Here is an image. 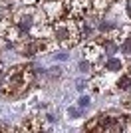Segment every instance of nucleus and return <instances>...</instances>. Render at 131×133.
<instances>
[{"mask_svg":"<svg viewBox=\"0 0 131 133\" xmlns=\"http://www.w3.org/2000/svg\"><path fill=\"white\" fill-rule=\"evenodd\" d=\"M52 36L58 42V46H62V48H74L83 38L80 22L70 16H64L52 24Z\"/></svg>","mask_w":131,"mask_h":133,"instance_id":"obj_1","label":"nucleus"},{"mask_svg":"<svg viewBox=\"0 0 131 133\" xmlns=\"http://www.w3.org/2000/svg\"><path fill=\"white\" fill-rule=\"evenodd\" d=\"M103 68L107 70V72H119V70H123V62L119 60V58H107V60L103 62Z\"/></svg>","mask_w":131,"mask_h":133,"instance_id":"obj_2","label":"nucleus"},{"mask_svg":"<svg viewBox=\"0 0 131 133\" xmlns=\"http://www.w3.org/2000/svg\"><path fill=\"white\" fill-rule=\"evenodd\" d=\"M111 2H113V0H91V2H89V10L103 12V10H107V8H109Z\"/></svg>","mask_w":131,"mask_h":133,"instance_id":"obj_3","label":"nucleus"},{"mask_svg":"<svg viewBox=\"0 0 131 133\" xmlns=\"http://www.w3.org/2000/svg\"><path fill=\"white\" fill-rule=\"evenodd\" d=\"M129 88H131V78L125 74V76H121L119 82H117V89H121V91H127Z\"/></svg>","mask_w":131,"mask_h":133,"instance_id":"obj_4","label":"nucleus"},{"mask_svg":"<svg viewBox=\"0 0 131 133\" xmlns=\"http://www.w3.org/2000/svg\"><path fill=\"white\" fill-rule=\"evenodd\" d=\"M80 70H82V72H89V70H91V62H89V60L82 62V64H80Z\"/></svg>","mask_w":131,"mask_h":133,"instance_id":"obj_5","label":"nucleus"},{"mask_svg":"<svg viewBox=\"0 0 131 133\" xmlns=\"http://www.w3.org/2000/svg\"><path fill=\"white\" fill-rule=\"evenodd\" d=\"M68 113H70V117H71V119L80 117V109H74V107H70V109H68Z\"/></svg>","mask_w":131,"mask_h":133,"instance_id":"obj_6","label":"nucleus"},{"mask_svg":"<svg viewBox=\"0 0 131 133\" xmlns=\"http://www.w3.org/2000/svg\"><path fill=\"white\" fill-rule=\"evenodd\" d=\"M80 105H82V107H87V105H89V97H82V99H80Z\"/></svg>","mask_w":131,"mask_h":133,"instance_id":"obj_7","label":"nucleus"},{"mask_svg":"<svg viewBox=\"0 0 131 133\" xmlns=\"http://www.w3.org/2000/svg\"><path fill=\"white\" fill-rule=\"evenodd\" d=\"M56 58H60V60H68L70 56H68V54H64V52H60V54H56Z\"/></svg>","mask_w":131,"mask_h":133,"instance_id":"obj_8","label":"nucleus"},{"mask_svg":"<svg viewBox=\"0 0 131 133\" xmlns=\"http://www.w3.org/2000/svg\"><path fill=\"white\" fill-rule=\"evenodd\" d=\"M86 88V82H77V89H83Z\"/></svg>","mask_w":131,"mask_h":133,"instance_id":"obj_9","label":"nucleus"},{"mask_svg":"<svg viewBox=\"0 0 131 133\" xmlns=\"http://www.w3.org/2000/svg\"><path fill=\"white\" fill-rule=\"evenodd\" d=\"M127 4H129V14H131V0H127Z\"/></svg>","mask_w":131,"mask_h":133,"instance_id":"obj_10","label":"nucleus"}]
</instances>
